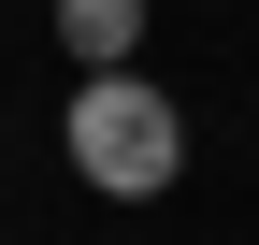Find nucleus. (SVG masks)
<instances>
[{"label":"nucleus","mask_w":259,"mask_h":245,"mask_svg":"<svg viewBox=\"0 0 259 245\" xmlns=\"http://www.w3.org/2000/svg\"><path fill=\"white\" fill-rule=\"evenodd\" d=\"M130 44H144V0H58V58L72 72H115Z\"/></svg>","instance_id":"nucleus-2"},{"label":"nucleus","mask_w":259,"mask_h":245,"mask_svg":"<svg viewBox=\"0 0 259 245\" xmlns=\"http://www.w3.org/2000/svg\"><path fill=\"white\" fill-rule=\"evenodd\" d=\"M58 144H72V173L101 202H158L187 173V115H173V87H144L115 58V72H72V101H58Z\"/></svg>","instance_id":"nucleus-1"}]
</instances>
